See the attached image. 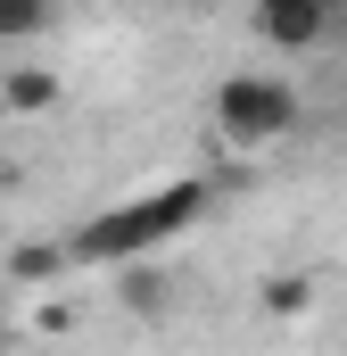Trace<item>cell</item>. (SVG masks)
I'll return each mask as SVG.
<instances>
[{
  "mask_svg": "<svg viewBox=\"0 0 347 356\" xmlns=\"http://www.w3.org/2000/svg\"><path fill=\"white\" fill-rule=\"evenodd\" d=\"M207 182L182 175L166 182V191H149V199H124V207H99L83 232L67 241V266H124V257H149V249H166V241H182L198 216H207Z\"/></svg>",
  "mask_w": 347,
  "mask_h": 356,
  "instance_id": "cell-1",
  "label": "cell"
},
{
  "mask_svg": "<svg viewBox=\"0 0 347 356\" xmlns=\"http://www.w3.org/2000/svg\"><path fill=\"white\" fill-rule=\"evenodd\" d=\"M124 307H141V315H158V307H166V282L141 266V257H124Z\"/></svg>",
  "mask_w": 347,
  "mask_h": 356,
  "instance_id": "cell-8",
  "label": "cell"
},
{
  "mask_svg": "<svg viewBox=\"0 0 347 356\" xmlns=\"http://www.w3.org/2000/svg\"><path fill=\"white\" fill-rule=\"evenodd\" d=\"M58 99H67V83H58L50 67H8V75H0V108H8V116H50Z\"/></svg>",
  "mask_w": 347,
  "mask_h": 356,
  "instance_id": "cell-4",
  "label": "cell"
},
{
  "mask_svg": "<svg viewBox=\"0 0 347 356\" xmlns=\"http://www.w3.org/2000/svg\"><path fill=\"white\" fill-rule=\"evenodd\" d=\"M339 25V0H257L248 8V33L264 50H323Z\"/></svg>",
  "mask_w": 347,
  "mask_h": 356,
  "instance_id": "cell-3",
  "label": "cell"
},
{
  "mask_svg": "<svg viewBox=\"0 0 347 356\" xmlns=\"http://www.w3.org/2000/svg\"><path fill=\"white\" fill-rule=\"evenodd\" d=\"M67 273V249H50V241H25V249H8V282H58Z\"/></svg>",
  "mask_w": 347,
  "mask_h": 356,
  "instance_id": "cell-6",
  "label": "cell"
},
{
  "mask_svg": "<svg viewBox=\"0 0 347 356\" xmlns=\"http://www.w3.org/2000/svg\"><path fill=\"white\" fill-rule=\"evenodd\" d=\"M306 307H314V282L306 273H273L264 282V315H306Z\"/></svg>",
  "mask_w": 347,
  "mask_h": 356,
  "instance_id": "cell-7",
  "label": "cell"
},
{
  "mask_svg": "<svg viewBox=\"0 0 347 356\" xmlns=\"http://www.w3.org/2000/svg\"><path fill=\"white\" fill-rule=\"evenodd\" d=\"M298 124H306V99H298V83H281V75H223L215 83V133L232 149H273Z\"/></svg>",
  "mask_w": 347,
  "mask_h": 356,
  "instance_id": "cell-2",
  "label": "cell"
},
{
  "mask_svg": "<svg viewBox=\"0 0 347 356\" xmlns=\"http://www.w3.org/2000/svg\"><path fill=\"white\" fill-rule=\"evenodd\" d=\"M58 25V0H0V42H42Z\"/></svg>",
  "mask_w": 347,
  "mask_h": 356,
  "instance_id": "cell-5",
  "label": "cell"
}]
</instances>
